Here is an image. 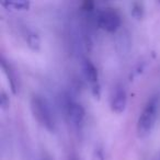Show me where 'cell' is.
<instances>
[{"mask_svg": "<svg viewBox=\"0 0 160 160\" xmlns=\"http://www.w3.org/2000/svg\"><path fill=\"white\" fill-rule=\"evenodd\" d=\"M23 36H24V40H25V43H27L28 47H29L31 51H33V52L40 51L41 49V38H40V35H38L34 30L29 29V28H25Z\"/></svg>", "mask_w": 160, "mask_h": 160, "instance_id": "8", "label": "cell"}, {"mask_svg": "<svg viewBox=\"0 0 160 160\" xmlns=\"http://www.w3.org/2000/svg\"><path fill=\"white\" fill-rule=\"evenodd\" d=\"M62 109H64L65 115L68 118V122L71 126L76 129V132H81L85 125L86 111L85 108L79 102L71 98L68 93L62 97Z\"/></svg>", "mask_w": 160, "mask_h": 160, "instance_id": "3", "label": "cell"}, {"mask_svg": "<svg viewBox=\"0 0 160 160\" xmlns=\"http://www.w3.org/2000/svg\"><path fill=\"white\" fill-rule=\"evenodd\" d=\"M160 108V98L158 94L151 96L145 103L136 123V134L138 138H146L156 126Z\"/></svg>", "mask_w": 160, "mask_h": 160, "instance_id": "1", "label": "cell"}, {"mask_svg": "<svg viewBox=\"0 0 160 160\" xmlns=\"http://www.w3.org/2000/svg\"><path fill=\"white\" fill-rule=\"evenodd\" d=\"M152 160H160V151H159V152L156 153V156L153 157Z\"/></svg>", "mask_w": 160, "mask_h": 160, "instance_id": "16", "label": "cell"}, {"mask_svg": "<svg viewBox=\"0 0 160 160\" xmlns=\"http://www.w3.org/2000/svg\"><path fill=\"white\" fill-rule=\"evenodd\" d=\"M0 66L2 68L3 73H5L6 78H7L8 85L10 87L12 94L17 96L20 92V87H21V81H20V76L17 70V68L9 62L3 56L0 57Z\"/></svg>", "mask_w": 160, "mask_h": 160, "instance_id": "6", "label": "cell"}, {"mask_svg": "<svg viewBox=\"0 0 160 160\" xmlns=\"http://www.w3.org/2000/svg\"><path fill=\"white\" fill-rule=\"evenodd\" d=\"M2 6H5L6 8L11 10H16V11H25L29 10L30 8V2L29 1H24V0H18V1H5L1 3Z\"/></svg>", "mask_w": 160, "mask_h": 160, "instance_id": "9", "label": "cell"}, {"mask_svg": "<svg viewBox=\"0 0 160 160\" xmlns=\"http://www.w3.org/2000/svg\"><path fill=\"white\" fill-rule=\"evenodd\" d=\"M120 40L118 41V47L120 48V53L127 54V52L129 51V46H131V41L128 38V34H120Z\"/></svg>", "mask_w": 160, "mask_h": 160, "instance_id": "11", "label": "cell"}, {"mask_svg": "<svg viewBox=\"0 0 160 160\" xmlns=\"http://www.w3.org/2000/svg\"><path fill=\"white\" fill-rule=\"evenodd\" d=\"M67 160H80V157L78 156V153L76 151H71V152H69Z\"/></svg>", "mask_w": 160, "mask_h": 160, "instance_id": "14", "label": "cell"}, {"mask_svg": "<svg viewBox=\"0 0 160 160\" xmlns=\"http://www.w3.org/2000/svg\"><path fill=\"white\" fill-rule=\"evenodd\" d=\"M96 23L104 31L109 33H115L122 25V19L116 10L112 8H105L97 12Z\"/></svg>", "mask_w": 160, "mask_h": 160, "instance_id": "4", "label": "cell"}, {"mask_svg": "<svg viewBox=\"0 0 160 160\" xmlns=\"http://www.w3.org/2000/svg\"><path fill=\"white\" fill-rule=\"evenodd\" d=\"M41 160H52V158L47 153H43L42 157H41Z\"/></svg>", "mask_w": 160, "mask_h": 160, "instance_id": "15", "label": "cell"}, {"mask_svg": "<svg viewBox=\"0 0 160 160\" xmlns=\"http://www.w3.org/2000/svg\"><path fill=\"white\" fill-rule=\"evenodd\" d=\"M91 160H105V155L103 147L101 145H97L92 150Z\"/></svg>", "mask_w": 160, "mask_h": 160, "instance_id": "12", "label": "cell"}, {"mask_svg": "<svg viewBox=\"0 0 160 160\" xmlns=\"http://www.w3.org/2000/svg\"><path fill=\"white\" fill-rule=\"evenodd\" d=\"M131 16L136 20H142L145 16V6L140 1H135L131 5Z\"/></svg>", "mask_w": 160, "mask_h": 160, "instance_id": "10", "label": "cell"}, {"mask_svg": "<svg viewBox=\"0 0 160 160\" xmlns=\"http://www.w3.org/2000/svg\"><path fill=\"white\" fill-rule=\"evenodd\" d=\"M30 108L34 118L38 121V124L42 125L49 133H55L56 120L48 101L42 96L33 94L30 100Z\"/></svg>", "mask_w": 160, "mask_h": 160, "instance_id": "2", "label": "cell"}, {"mask_svg": "<svg viewBox=\"0 0 160 160\" xmlns=\"http://www.w3.org/2000/svg\"><path fill=\"white\" fill-rule=\"evenodd\" d=\"M9 104H10V100L8 94L5 91H1V93H0V109L2 110V111H5V110H7L9 108Z\"/></svg>", "mask_w": 160, "mask_h": 160, "instance_id": "13", "label": "cell"}, {"mask_svg": "<svg viewBox=\"0 0 160 160\" xmlns=\"http://www.w3.org/2000/svg\"><path fill=\"white\" fill-rule=\"evenodd\" d=\"M110 107L113 113L122 114L127 107V92L123 85H116L110 99Z\"/></svg>", "mask_w": 160, "mask_h": 160, "instance_id": "7", "label": "cell"}, {"mask_svg": "<svg viewBox=\"0 0 160 160\" xmlns=\"http://www.w3.org/2000/svg\"><path fill=\"white\" fill-rule=\"evenodd\" d=\"M81 69H82V75L85 77V79L91 85L93 96L96 98L97 97L99 98L100 97L101 88L100 83H99V72L96 65L89 58L85 57L82 58V62H81Z\"/></svg>", "mask_w": 160, "mask_h": 160, "instance_id": "5", "label": "cell"}]
</instances>
